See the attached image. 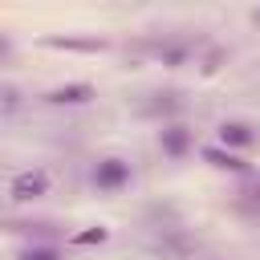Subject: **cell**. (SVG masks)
<instances>
[{
	"label": "cell",
	"instance_id": "cell-1",
	"mask_svg": "<svg viewBox=\"0 0 260 260\" xmlns=\"http://www.w3.org/2000/svg\"><path fill=\"white\" fill-rule=\"evenodd\" d=\"M8 195H12L16 203H32V199L49 195V171H41V167L16 171V175H12V183H8Z\"/></svg>",
	"mask_w": 260,
	"mask_h": 260
},
{
	"label": "cell",
	"instance_id": "cell-2",
	"mask_svg": "<svg viewBox=\"0 0 260 260\" xmlns=\"http://www.w3.org/2000/svg\"><path fill=\"white\" fill-rule=\"evenodd\" d=\"M93 183H98L102 191H118V187L130 183V167H126L122 158H102V162L93 167Z\"/></svg>",
	"mask_w": 260,
	"mask_h": 260
},
{
	"label": "cell",
	"instance_id": "cell-3",
	"mask_svg": "<svg viewBox=\"0 0 260 260\" xmlns=\"http://www.w3.org/2000/svg\"><path fill=\"white\" fill-rule=\"evenodd\" d=\"M45 98H49L53 106H81V102L93 98V85H89V81H73V85H57V89H49Z\"/></svg>",
	"mask_w": 260,
	"mask_h": 260
},
{
	"label": "cell",
	"instance_id": "cell-4",
	"mask_svg": "<svg viewBox=\"0 0 260 260\" xmlns=\"http://www.w3.org/2000/svg\"><path fill=\"white\" fill-rule=\"evenodd\" d=\"M158 142H162V150H167L171 158H183V154L191 150V134H187V126H162Z\"/></svg>",
	"mask_w": 260,
	"mask_h": 260
},
{
	"label": "cell",
	"instance_id": "cell-5",
	"mask_svg": "<svg viewBox=\"0 0 260 260\" xmlns=\"http://www.w3.org/2000/svg\"><path fill=\"white\" fill-rule=\"evenodd\" d=\"M252 138H256V134H252L248 122H223V126H219V142H223V146H252Z\"/></svg>",
	"mask_w": 260,
	"mask_h": 260
},
{
	"label": "cell",
	"instance_id": "cell-6",
	"mask_svg": "<svg viewBox=\"0 0 260 260\" xmlns=\"http://www.w3.org/2000/svg\"><path fill=\"white\" fill-rule=\"evenodd\" d=\"M203 158H207L211 167H219V171H248V162H244V158H236L232 150H219V146H207V150H203Z\"/></svg>",
	"mask_w": 260,
	"mask_h": 260
},
{
	"label": "cell",
	"instance_id": "cell-7",
	"mask_svg": "<svg viewBox=\"0 0 260 260\" xmlns=\"http://www.w3.org/2000/svg\"><path fill=\"white\" fill-rule=\"evenodd\" d=\"M45 45H53V49H85V53H98V49H106L102 41H65V37H49Z\"/></svg>",
	"mask_w": 260,
	"mask_h": 260
},
{
	"label": "cell",
	"instance_id": "cell-8",
	"mask_svg": "<svg viewBox=\"0 0 260 260\" xmlns=\"http://www.w3.org/2000/svg\"><path fill=\"white\" fill-rule=\"evenodd\" d=\"M106 236H110L106 228H85V232H77L69 244H73V248H89V244H106Z\"/></svg>",
	"mask_w": 260,
	"mask_h": 260
},
{
	"label": "cell",
	"instance_id": "cell-9",
	"mask_svg": "<svg viewBox=\"0 0 260 260\" xmlns=\"http://www.w3.org/2000/svg\"><path fill=\"white\" fill-rule=\"evenodd\" d=\"M20 260H61V252L57 248H28V252H20Z\"/></svg>",
	"mask_w": 260,
	"mask_h": 260
},
{
	"label": "cell",
	"instance_id": "cell-10",
	"mask_svg": "<svg viewBox=\"0 0 260 260\" xmlns=\"http://www.w3.org/2000/svg\"><path fill=\"white\" fill-rule=\"evenodd\" d=\"M16 106H20V93H16L12 85H4V114H12Z\"/></svg>",
	"mask_w": 260,
	"mask_h": 260
},
{
	"label": "cell",
	"instance_id": "cell-11",
	"mask_svg": "<svg viewBox=\"0 0 260 260\" xmlns=\"http://www.w3.org/2000/svg\"><path fill=\"white\" fill-rule=\"evenodd\" d=\"M183 57H187V53H183V49H167V53H162V61H167V65H179V61H183Z\"/></svg>",
	"mask_w": 260,
	"mask_h": 260
},
{
	"label": "cell",
	"instance_id": "cell-12",
	"mask_svg": "<svg viewBox=\"0 0 260 260\" xmlns=\"http://www.w3.org/2000/svg\"><path fill=\"white\" fill-rule=\"evenodd\" d=\"M244 203H248V207H260V187H248V191H244Z\"/></svg>",
	"mask_w": 260,
	"mask_h": 260
},
{
	"label": "cell",
	"instance_id": "cell-13",
	"mask_svg": "<svg viewBox=\"0 0 260 260\" xmlns=\"http://www.w3.org/2000/svg\"><path fill=\"white\" fill-rule=\"evenodd\" d=\"M252 20H256V24H260V8H256V12H252Z\"/></svg>",
	"mask_w": 260,
	"mask_h": 260
}]
</instances>
